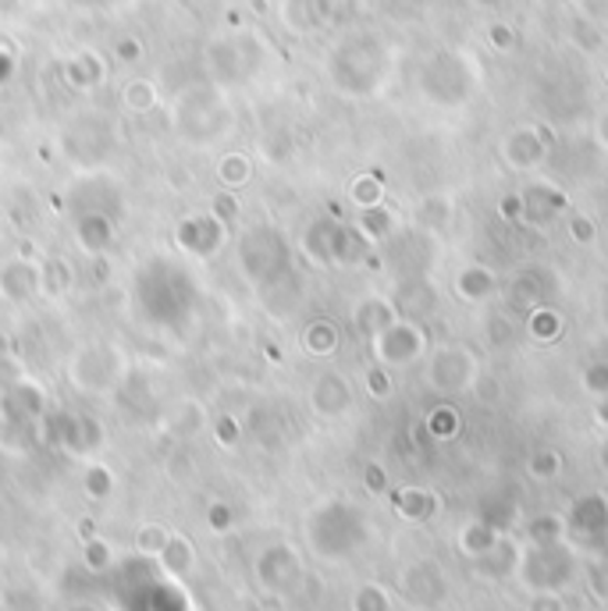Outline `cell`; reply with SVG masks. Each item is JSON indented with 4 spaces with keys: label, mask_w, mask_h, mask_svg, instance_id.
<instances>
[{
    "label": "cell",
    "mask_w": 608,
    "mask_h": 611,
    "mask_svg": "<svg viewBox=\"0 0 608 611\" xmlns=\"http://www.w3.org/2000/svg\"><path fill=\"white\" fill-rule=\"evenodd\" d=\"M477 355L466 345H442L434 349V355L427 360V384L437 395H460L466 387H473L477 381Z\"/></svg>",
    "instance_id": "6da1fadb"
},
{
    "label": "cell",
    "mask_w": 608,
    "mask_h": 611,
    "mask_svg": "<svg viewBox=\"0 0 608 611\" xmlns=\"http://www.w3.org/2000/svg\"><path fill=\"white\" fill-rule=\"evenodd\" d=\"M374 342V360L378 366H388V370H395V366H410L416 363L420 355L427 352V331L416 324V320H395V324H388L381 334L370 338Z\"/></svg>",
    "instance_id": "7a4b0ae2"
},
{
    "label": "cell",
    "mask_w": 608,
    "mask_h": 611,
    "mask_svg": "<svg viewBox=\"0 0 608 611\" xmlns=\"http://www.w3.org/2000/svg\"><path fill=\"white\" fill-rule=\"evenodd\" d=\"M555 296V275L545 267H527L505 284V310L513 317H527L537 306L552 302Z\"/></svg>",
    "instance_id": "3957f363"
},
{
    "label": "cell",
    "mask_w": 608,
    "mask_h": 611,
    "mask_svg": "<svg viewBox=\"0 0 608 611\" xmlns=\"http://www.w3.org/2000/svg\"><path fill=\"white\" fill-rule=\"evenodd\" d=\"M498 160L509 172H534L537 164L548 160V139L537 128H513L498 146Z\"/></svg>",
    "instance_id": "277c9868"
},
{
    "label": "cell",
    "mask_w": 608,
    "mask_h": 611,
    "mask_svg": "<svg viewBox=\"0 0 608 611\" xmlns=\"http://www.w3.org/2000/svg\"><path fill=\"white\" fill-rule=\"evenodd\" d=\"M498 292H502V281H498L495 270L484 267V263H466V267H460V275H455V296H460L463 302L484 306Z\"/></svg>",
    "instance_id": "5b68a950"
},
{
    "label": "cell",
    "mask_w": 608,
    "mask_h": 611,
    "mask_svg": "<svg viewBox=\"0 0 608 611\" xmlns=\"http://www.w3.org/2000/svg\"><path fill=\"white\" fill-rule=\"evenodd\" d=\"M310 402H313V410L320 416H338L352 405V387H349V381L342 377V373L328 370V373H320L317 384L310 387Z\"/></svg>",
    "instance_id": "8992f818"
},
{
    "label": "cell",
    "mask_w": 608,
    "mask_h": 611,
    "mask_svg": "<svg viewBox=\"0 0 608 611\" xmlns=\"http://www.w3.org/2000/svg\"><path fill=\"white\" fill-rule=\"evenodd\" d=\"M37 288H40V270L29 267L25 257L0 267V296L22 302V299H29V296H37Z\"/></svg>",
    "instance_id": "52a82bcc"
},
{
    "label": "cell",
    "mask_w": 608,
    "mask_h": 611,
    "mask_svg": "<svg viewBox=\"0 0 608 611\" xmlns=\"http://www.w3.org/2000/svg\"><path fill=\"white\" fill-rule=\"evenodd\" d=\"M519 210H523V220H527V225L540 228L563 210V199H559V193L545 189V185H530L527 193H519Z\"/></svg>",
    "instance_id": "ba28073f"
},
{
    "label": "cell",
    "mask_w": 608,
    "mask_h": 611,
    "mask_svg": "<svg viewBox=\"0 0 608 611\" xmlns=\"http://www.w3.org/2000/svg\"><path fill=\"white\" fill-rule=\"evenodd\" d=\"M523 328H527L530 342L552 345V342H559V338H563L566 320H563V313L555 310L552 302H545V306H537V310H530L527 317H523Z\"/></svg>",
    "instance_id": "9c48e42d"
},
{
    "label": "cell",
    "mask_w": 608,
    "mask_h": 611,
    "mask_svg": "<svg viewBox=\"0 0 608 611\" xmlns=\"http://www.w3.org/2000/svg\"><path fill=\"white\" fill-rule=\"evenodd\" d=\"M395 320H399L395 306L384 302V299H378V296H370V299H363V302L357 306V328H360L367 338L381 334L388 324H395Z\"/></svg>",
    "instance_id": "30bf717a"
},
{
    "label": "cell",
    "mask_w": 608,
    "mask_h": 611,
    "mask_svg": "<svg viewBox=\"0 0 608 611\" xmlns=\"http://www.w3.org/2000/svg\"><path fill=\"white\" fill-rule=\"evenodd\" d=\"M302 345H307V352H313V355H331L338 349L334 324H328V320H317V324H310L307 334H302Z\"/></svg>",
    "instance_id": "8fae6325"
},
{
    "label": "cell",
    "mask_w": 608,
    "mask_h": 611,
    "mask_svg": "<svg viewBox=\"0 0 608 611\" xmlns=\"http://www.w3.org/2000/svg\"><path fill=\"white\" fill-rule=\"evenodd\" d=\"M484 334H487V342L505 349V345H513V338H516V324H513V317L509 310H495L492 317L484 320Z\"/></svg>",
    "instance_id": "7c38bea8"
},
{
    "label": "cell",
    "mask_w": 608,
    "mask_h": 611,
    "mask_svg": "<svg viewBox=\"0 0 608 611\" xmlns=\"http://www.w3.org/2000/svg\"><path fill=\"white\" fill-rule=\"evenodd\" d=\"M357 231L367 235V239H384V235L392 231V214H388L381 203H378V207H367L363 210V220L357 225Z\"/></svg>",
    "instance_id": "4fadbf2b"
},
{
    "label": "cell",
    "mask_w": 608,
    "mask_h": 611,
    "mask_svg": "<svg viewBox=\"0 0 608 611\" xmlns=\"http://www.w3.org/2000/svg\"><path fill=\"white\" fill-rule=\"evenodd\" d=\"M161 558H164L167 569H172V572H185V569L193 566V548H189V540L167 537V545L161 548Z\"/></svg>",
    "instance_id": "5bb4252c"
},
{
    "label": "cell",
    "mask_w": 608,
    "mask_h": 611,
    "mask_svg": "<svg viewBox=\"0 0 608 611\" xmlns=\"http://www.w3.org/2000/svg\"><path fill=\"white\" fill-rule=\"evenodd\" d=\"M580 387L587 395H608V360H595V363H587L584 373H580Z\"/></svg>",
    "instance_id": "9a60e30c"
},
{
    "label": "cell",
    "mask_w": 608,
    "mask_h": 611,
    "mask_svg": "<svg viewBox=\"0 0 608 611\" xmlns=\"http://www.w3.org/2000/svg\"><path fill=\"white\" fill-rule=\"evenodd\" d=\"M352 199H357L363 210L378 207V203H381V182L370 178V175H363L360 182H352Z\"/></svg>",
    "instance_id": "2e32d148"
},
{
    "label": "cell",
    "mask_w": 608,
    "mask_h": 611,
    "mask_svg": "<svg viewBox=\"0 0 608 611\" xmlns=\"http://www.w3.org/2000/svg\"><path fill=\"white\" fill-rule=\"evenodd\" d=\"M449 220V207L437 196H431V199H424V207H420V225L424 228H442Z\"/></svg>",
    "instance_id": "e0dca14e"
},
{
    "label": "cell",
    "mask_w": 608,
    "mask_h": 611,
    "mask_svg": "<svg viewBox=\"0 0 608 611\" xmlns=\"http://www.w3.org/2000/svg\"><path fill=\"white\" fill-rule=\"evenodd\" d=\"M569 235H573V239H577V242L590 246V242L598 239V228H595V220H590V217L573 214V217H569Z\"/></svg>",
    "instance_id": "ac0fdd59"
},
{
    "label": "cell",
    "mask_w": 608,
    "mask_h": 611,
    "mask_svg": "<svg viewBox=\"0 0 608 611\" xmlns=\"http://www.w3.org/2000/svg\"><path fill=\"white\" fill-rule=\"evenodd\" d=\"M221 178H225L228 185L246 182V178H249V164H246V157H225V160H221Z\"/></svg>",
    "instance_id": "d6986e66"
},
{
    "label": "cell",
    "mask_w": 608,
    "mask_h": 611,
    "mask_svg": "<svg viewBox=\"0 0 608 611\" xmlns=\"http://www.w3.org/2000/svg\"><path fill=\"white\" fill-rule=\"evenodd\" d=\"M367 387L374 398H388V392H392V384H388V366H374L367 373Z\"/></svg>",
    "instance_id": "ffe728a7"
},
{
    "label": "cell",
    "mask_w": 608,
    "mask_h": 611,
    "mask_svg": "<svg viewBox=\"0 0 608 611\" xmlns=\"http://www.w3.org/2000/svg\"><path fill=\"white\" fill-rule=\"evenodd\" d=\"M164 545H167V534L157 530V526H150V530L140 534V551H146V555H161Z\"/></svg>",
    "instance_id": "44dd1931"
},
{
    "label": "cell",
    "mask_w": 608,
    "mask_h": 611,
    "mask_svg": "<svg viewBox=\"0 0 608 611\" xmlns=\"http://www.w3.org/2000/svg\"><path fill=\"white\" fill-rule=\"evenodd\" d=\"M455 420H460V416H455V413L449 410V405H442V410L431 413V431H434V434H452V431H455Z\"/></svg>",
    "instance_id": "7402d4cb"
},
{
    "label": "cell",
    "mask_w": 608,
    "mask_h": 611,
    "mask_svg": "<svg viewBox=\"0 0 608 611\" xmlns=\"http://www.w3.org/2000/svg\"><path fill=\"white\" fill-rule=\"evenodd\" d=\"M357 608H360V611H388V601L381 598L378 587H367V590H360Z\"/></svg>",
    "instance_id": "603a6c76"
},
{
    "label": "cell",
    "mask_w": 608,
    "mask_h": 611,
    "mask_svg": "<svg viewBox=\"0 0 608 611\" xmlns=\"http://www.w3.org/2000/svg\"><path fill=\"white\" fill-rule=\"evenodd\" d=\"M128 104L132 107H150V104H154V93H150V86H140V82H135V86L128 90Z\"/></svg>",
    "instance_id": "cb8c5ba5"
},
{
    "label": "cell",
    "mask_w": 608,
    "mask_h": 611,
    "mask_svg": "<svg viewBox=\"0 0 608 611\" xmlns=\"http://www.w3.org/2000/svg\"><path fill=\"white\" fill-rule=\"evenodd\" d=\"M595 135H598V143H601V146L608 149V111H605V114L598 117V125H595Z\"/></svg>",
    "instance_id": "d4e9b609"
},
{
    "label": "cell",
    "mask_w": 608,
    "mask_h": 611,
    "mask_svg": "<svg viewBox=\"0 0 608 611\" xmlns=\"http://www.w3.org/2000/svg\"><path fill=\"white\" fill-rule=\"evenodd\" d=\"M595 413H598V420L608 427V395H601V398H598V410H595Z\"/></svg>",
    "instance_id": "484cf974"
},
{
    "label": "cell",
    "mask_w": 608,
    "mask_h": 611,
    "mask_svg": "<svg viewBox=\"0 0 608 611\" xmlns=\"http://www.w3.org/2000/svg\"><path fill=\"white\" fill-rule=\"evenodd\" d=\"M8 352V334H0V355Z\"/></svg>",
    "instance_id": "4316f807"
}]
</instances>
